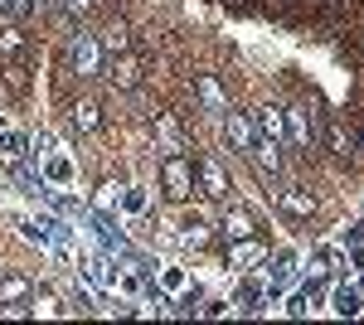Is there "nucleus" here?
Returning <instances> with one entry per match:
<instances>
[{
	"label": "nucleus",
	"instance_id": "f257e3e1",
	"mask_svg": "<svg viewBox=\"0 0 364 325\" xmlns=\"http://www.w3.org/2000/svg\"><path fill=\"white\" fill-rule=\"evenodd\" d=\"M68 63H73V73H83V78L102 73L107 54H102V44H97V34H92V29L78 25L73 34H68Z\"/></svg>",
	"mask_w": 364,
	"mask_h": 325
},
{
	"label": "nucleus",
	"instance_id": "f03ea898",
	"mask_svg": "<svg viewBox=\"0 0 364 325\" xmlns=\"http://www.w3.org/2000/svg\"><path fill=\"white\" fill-rule=\"evenodd\" d=\"M161 185H166L170 199H190L195 194V165L185 151H166V161H161Z\"/></svg>",
	"mask_w": 364,
	"mask_h": 325
},
{
	"label": "nucleus",
	"instance_id": "7ed1b4c3",
	"mask_svg": "<svg viewBox=\"0 0 364 325\" xmlns=\"http://www.w3.org/2000/svg\"><path fill=\"white\" fill-rule=\"evenodd\" d=\"M224 136H228V146H233L238 156H248L252 146H257V122H252L248 112L224 107Z\"/></svg>",
	"mask_w": 364,
	"mask_h": 325
},
{
	"label": "nucleus",
	"instance_id": "20e7f679",
	"mask_svg": "<svg viewBox=\"0 0 364 325\" xmlns=\"http://www.w3.org/2000/svg\"><path fill=\"white\" fill-rule=\"evenodd\" d=\"M190 165H195V185L209 194V199H228V190H233V185H228L224 165L214 161V156H195Z\"/></svg>",
	"mask_w": 364,
	"mask_h": 325
},
{
	"label": "nucleus",
	"instance_id": "39448f33",
	"mask_svg": "<svg viewBox=\"0 0 364 325\" xmlns=\"http://www.w3.org/2000/svg\"><path fill=\"white\" fill-rule=\"evenodd\" d=\"M39 175H44L54 190H68V185L78 180V165H73L68 151H44V156H39Z\"/></svg>",
	"mask_w": 364,
	"mask_h": 325
},
{
	"label": "nucleus",
	"instance_id": "423d86ee",
	"mask_svg": "<svg viewBox=\"0 0 364 325\" xmlns=\"http://www.w3.org/2000/svg\"><path fill=\"white\" fill-rule=\"evenodd\" d=\"M301 267V252L296 247H277V252H262V277L267 282H291Z\"/></svg>",
	"mask_w": 364,
	"mask_h": 325
},
{
	"label": "nucleus",
	"instance_id": "0eeeda50",
	"mask_svg": "<svg viewBox=\"0 0 364 325\" xmlns=\"http://www.w3.org/2000/svg\"><path fill=\"white\" fill-rule=\"evenodd\" d=\"M326 297H331V311H336V316H345V321L364 316V292H360V287H350V282H336Z\"/></svg>",
	"mask_w": 364,
	"mask_h": 325
},
{
	"label": "nucleus",
	"instance_id": "6e6552de",
	"mask_svg": "<svg viewBox=\"0 0 364 325\" xmlns=\"http://www.w3.org/2000/svg\"><path fill=\"white\" fill-rule=\"evenodd\" d=\"M277 204H282V214H291V218H311L316 214V194H311L306 185H282Z\"/></svg>",
	"mask_w": 364,
	"mask_h": 325
},
{
	"label": "nucleus",
	"instance_id": "1a4fd4ad",
	"mask_svg": "<svg viewBox=\"0 0 364 325\" xmlns=\"http://www.w3.org/2000/svg\"><path fill=\"white\" fill-rule=\"evenodd\" d=\"M306 262H311V272H326V277H331V272L345 267V243H340V238H326V243L311 247Z\"/></svg>",
	"mask_w": 364,
	"mask_h": 325
},
{
	"label": "nucleus",
	"instance_id": "9d476101",
	"mask_svg": "<svg viewBox=\"0 0 364 325\" xmlns=\"http://www.w3.org/2000/svg\"><path fill=\"white\" fill-rule=\"evenodd\" d=\"M44 209H54V214H58V218H68V223H78V218L87 214L83 194H68V190H54V185H49V194H44Z\"/></svg>",
	"mask_w": 364,
	"mask_h": 325
},
{
	"label": "nucleus",
	"instance_id": "9b49d317",
	"mask_svg": "<svg viewBox=\"0 0 364 325\" xmlns=\"http://www.w3.org/2000/svg\"><path fill=\"white\" fill-rule=\"evenodd\" d=\"M252 122H257V136H262V141L287 146V117H282L277 107H257V112H252Z\"/></svg>",
	"mask_w": 364,
	"mask_h": 325
},
{
	"label": "nucleus",
	"instance_id": "f8f14e48",
	"mask_svg": "<svg viewBox=\"0 0 364 325\" xmlns=\"http://www.w3.org/2000/svg\"><path fill=\"white\" fill-rule=\"evenodd\" d=\"M34 151H29V136L15 132V127H0V161L15 165V161H29Z\"/></svg>",
	"mask_w": 364,
	"mask_h": 325
},
{
	"label": "nucleus",
	"instance_id": "ddd939ff",
	"mask_svg": "<svg viewBox=\"0 0 364 325\" xmlns=\"http://www.w3.org/2000/svg\"><path fill=\"white\" fill-rule=\"evenodd\" d=\"M248 161L257 165L267 180H277V175H282V146H272V141H262V136H257V146L248 151Z\"/></svg>",
	"mask_w": 364,
	"mask_h": 325
},
{
	"label": "nucleus",
	"instance_id": "4468645a",
	"mask_svg": "<svg viewBox=\"0 0 364 325\" xmlns=\"http://www.w3.org/2000/svg\"><path fill=\"white\" fill-rule=\"evenodd\" d=\"M219 233L233 243V238H252V233H257V223H252L248 209H224V218H219Z\"/></svg>",
	"mask_w": 364,
	"mask_h": 325
},
{
	"label": "nucleus",
	"instance_id": "2eb2a0df",
	"mask_svg": "<svg viewBox=\"0 0 364 325\" xmlns=\"http://www.w3.org/2000/svg\"><path fill=\"white\" fill-rule=\"evenodd\" d=\"M25 54H29V39H25V29H20V20H15V25L0 29V58H10V63H25Z\"/></svg>",
	"mask_w": 364,
	"mask_h": 325
},
{
	"label": "nucleus",
	"instance_id": "dca6fc26",
	"mask_svg": "<svg viewBox=\"0 0 364 325\" xmlns=\"http://www.w3.org/2000/svg\"><path fill=\"white\" fill-rule=\"evenodd\" d=\"M156 287H161L166 297H185V287H190V272L180 267V262H161V272H156Z\"/></svg>",
	"mask_w": 364,
	"mask_h": 325
},
{
	"label": "nucleus",
	"instance_id": "f3484780",
	"mask_svg": "<svg viewBox=\"0 0 364 325\" xmlns=\"http://www.w3.org/2000/svg\"><path fill=\"white\" fill-rule=\"evenodd\" d=\"M262 252L267 247L257 243V238H233L228 243V267H252V262H262Z\"/></svg>",
	"mask_w": 364,
	"mask_h": 325
},
{
	"label": "nucleus",
	"instance_id": "a211bd4d",
	"mask_svg": "<svg viewBox=\"0 0 364 325\" xmlns=\"http://www.w3.org/2000/svg\"><path fill=\"white\" fill-rule=\"evenodd\" d=\"M97 127H102V107H97L92 97H78V102H73V132L92 136Z\"/></svg>",
	"mask_w": 364,
	"mask_h": 325
},
{
	"label": "nucleus",
	"instance_id": "6ab92c4d",
	"mask_svg": "<svg viewBox=\"0 0 364 325\" xmlns=\"http://www.w3.org/2000/svg\"><path fill=\"white\" fill-rule=\"evenodd\" d=\"M107 78H112L117 87H136V82H141V63H136V54H132V49H127V54H117V58H112V73H107Z\"/></svg>",
	"mask_w": 364,
	"mask_h": 325
},
{
	"label": "nucleus",
	"instance_id": "aec40b11",
	"mask_svg": "<svg viewBox=\"0 0 364 325\" xmlns=\"http://www.w3.org/2000/svg\"><path fill=\"white\" fill-rule=\"evenodd\" d=\"M326 151H331V156H350V151H355V136H350V127H345L340 117L326 122Z\"/></svg>",
	"mask_w": 364,
	"mask_h": 325
},
{
	"label": "nucleus",
	"instance_id": "412c9836",
	"mask_svg": "<svg viewBox=\"0 0 364 325\" xmlns=\"http://www.w3.org/2000/svg\"><path fill=\"white\" fill-rule=\"evenodd\" d=\"M97 44H102V54H107V58H117V54L132 49V34H127V25L117 20V25H107L102 34H97Z\"/></svg>",
	"mask_w": 364,
	"mask_h": 325
},
{
	"label": "nucleus",
	"instance_id": "4be33fe9",
	"mask_svg": "<svg viewBox=\"0 0 364 325\" xmlns=\"http://www.w3.org/2000/svg\"><path fill=\"white\" fill-rule=\"evenodd\" d=\"M117 209H122V214H132V218H141L146 209H151V194H146V185H122Z\"/></svg>",
	"mask_w": 364,
	"mask_h": 325
},
{
	"label": "nucleus",
	"instance_id": "5701e85b",
	"mask_svg": "<svg viewBox=\"0 0 364 325\" xmlns=\"http://www.w3.org/2000/svg\"><path fill=\"white\" fill-rule=\"evenodd\" d=\"M282 117H287V141H296V146H311L316 127L306 122V112H301V107H287Z\"/></svg>",
	"mask_w": 364,
	"mask_h": 325
},
{
	"label": "nucleus",
	"instance_id": "b1692460",
	"mask_svg": "<svg viewBox=\"0 0 364 325\" xmlns=\"http://www.w3.org/2000/svg\"><path fill=\"white\" fill-rule=\"evenodd\" d=\"M195 92H199V102H204L209 112H224V107H228L224 87H219V82L209 78V73H199V78H195Z\"/></svg>",
	"mask_w": 364,
	"mask_h": 325
},
{
	"label": "nucleus",
	"instance_id": "393cba45",
	"mask_svg": "<svg viewBox=\"0 0 364 325\" xmlns=\"http://www.w3.org/2000/svg\"><path fill=\"white\" fill-rule=\"evenodd\" d=\"M25 297H29V282H25V277H15V272H5V277H0V306L25 301Z\"/></svg>",
	"mask_w": 364,
	"mask_h": 325
},
{
	"label": "nucleus",
	"instance_id": "a878e982",
	"mask_svg": "<svg viewBox=\"0 0 364 325\" xmlns=\"http://www.w3.org/2000/svg\"><path fill=\"white\" fill-rule=\"evenodd\" d=\"M29 311H34L39 321H49V316H63L68 306H63V301H58L54 292H34V306H29Z\"/></svg>",
	"mask_w": 364,
	"mask_h": 325
},
{
	"label": "nucleus",
	"instance_id": "bb28decb",
	"mask_svg": "<svg viewBox=\"0 0 364 325\" xmlns=\"http://www.w3.org/2000/svg\"><path fill=\"white\" fill-rule=\"evenodd\" d=\"M228 311H238V306H233V297H209L195 316H228Z\"/></svg>",
	"mask_w": 364,
	"mask_h": 325
},
{
	"label": "nucleus",
	"instance_id": "cd10ccee",
	"mask_svg": "<svg viewBox=\"0 0 364 325\" xmlns=\"http://www.w3.org/2000/svg\"><path fill=\"white\" fill-rule=\"evenodd\" d=\"M156 132H161V141H166V151H185V146H180V132H175V122H170V117H156Z\"/></svg>",
	"mask_w": 364,
	"mask_h": 325
},
{
	"label": "nucleus",
	"instance_id": "c85d7f7f",
	"mask_svg": "<svg viewBox=\"0 0 364 325\" xmlns=\"http://www.w3.org/2000/svg\"><path fill=\"white\" fill-rule=\"evenodd\" d=\"M68 311H78V316L97 311V306H92V292H87V287H73V292H68Z\"/></svg>",
	"mask_w": 364,
	"mask_h": 325
},
{
	"label": "nucleus",
	"instance_id": "c756f323",
	"mask_svg": "<svg viewBox=\"0 0 364 325\" xmlns=\"http://www.w3.org/2000/svg\"><path fill=\"white\" fill-rule=\"evenodd\" d=\"M282 311H287V316H296V321H301V316H311V306H306V292H291Z\"/></svg>",
	"mask_w": 364,
	"mask_h": 325
},
{
	"label": "nucleus",
	"instance_id": "7c9ffc66",
	"mask_svg": "<svg viewBox=\"0 0 364 325\" xmlns=\"http://www.w3.org/2000/svg\"><path fill=\"white\" fill-rule=\"evenodd\" d=\"M34 10H39V0H10V10H5V15H10V20H29Z\"/></svg>",
	"mask_w": 364,
	"mask_h": 325
},
{
	"label": "nucleus",
	"instance_id": "2f4dec72",
	"mask_svg": "<svg viewBox=\"0 0 364 325\" xmlns=\"http://www.w3.org/2000/svg\"><path fill=\"white\" fill-rule=\"evenodd\" d=\"M340 243H364V218H355V223H345V233H340Z\"/></svg>",
	"mask_w": 364,
	"mask_h": 325
},
{
	"label": "nucleus",
	"instance_id": "473e14b6",
	"mask_svg": "<svg viewBox=\"0 0 364 325\" xmlns=\"http://www.w3.org/2000/svg\"><path fill=\"white\" fill-rule=\"evenodd\" d=\"M117 199H122V185H102L97 204H102V209H117Z\"/></svg>",
	"mask_w": 364,
	"mask_h": 325
},
{
	"label": "nucleus",
	"instance_id": "72a5a7b5",
	"mask_svg": "<svg viewBox=\"0 0 364 325\" xmlns=\"http://www.w3.org/2000/svg\"><path fill=\"white\" fill-rule=\"evenodd\" d=\"M63 10H68V15H87V10H92V0H63Z\"/></svg>",
	"mask_w": 364,
	"mask_h": 325
},
{
	"label": "nucleus",
	"instance_id": "f704fd0d",
	"mask_svg": "<svg viewBox=\"0 0 364 325\" xmlns=\"http://www.w3.org/2000/svg\"><path fill=\"white\" fill-rule=\"evenodd\" d=\"M355 287H360V292H364V267H360V282H355Z\"/></svg>",
	"mask_w": 364,
	"mask_h": 325
},
{
	"label": "nucleus",
	"instance_id": "c9c22d12",
	"mask_svg": "<svg viewBox=\"0 0 364 325\" xmlns=\"http://www.w3.org/2000/svg\"><path fill=\"white\" fill-rule=\"evenodd\" d=\"M5 10H10V0H0V15H5Z\"/></svg>",
	"mask_w": 364,
	"mask_h": 325
},
{
	"label": "nucleus",
	"instance_id": "e433bc0d",
	"mask_svg": "<svg viewBox=\"0 0 364 325\" xmlns=\"http://www.w3.org/2000/svg\"><path fill=\"white\" fill-rule=\"evenodd\" d=\"M360 141H364V127H360Z\"/></svg>",
	"mask_w": 364,
	"mask_h": 325
},
{
	"label": "nucleus",
	"instance_id": "4c0bfd02",
	"mask_svg": "<svg viewBox=\"0 0 364 325\" xmlns=\"http://www.w3.org/2000/svg\"><path fill=\"white\" fill-rule=\"evenodd\" d=\"M0 190H5V180H0Z\"/></svg>",
	"mask_w": 364,
	"mask_h": 325
},
{
	"label": "nucleus",
	"instance_id": "58836bf2",
	"mask_svg": "<svg viewBox=\"0 0 364 325\" xmlns=\"http://www.w3.org/2000/svg\"><path fill=\"white\" fill-rule=\"evenodd\" d=\"M0 127H5V122H0Z\"/></svg>",
	"mask_w": 364,
	"mask_h": 325
}]
</instances>
